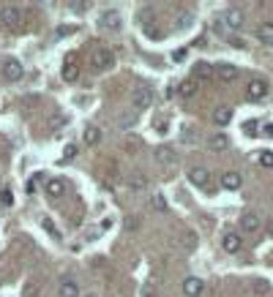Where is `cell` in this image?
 <instances>
[{"label":"cell","instance_id":"8992f818","mask_svg":"<svg viewBox=\"0 0 273 297\" xmlns=\"http://www.w3.org/2000/svg\"><path fill=\"white\" fill-rule=\"evenodd\" d=\"M189 180H191L194 186H199V188H208L210 172L205 169V166H191V169H189Z\"/></svg>","mask_w":273,"mask_h":297},{"label":"cell","instance_id":"ba28073f","mask_svg":"<svg viewBox=\"0 0 273 297\" xmlns=\"http://www.w3.org/2000/svg\"><path fill=\"white\" fill-rule=\"evenodd\" d=\"M224 25L230 30H241L243 28V11L241 9H227L224 11Z\"/></svg>","mask_w":273,"mask_h":297},{"label":"cell","instance_id":"3957f363","mask_svg":"<svg viewBox=\"0 0 273 297\" xmlns=\"http://www.w3.org/2000/svg\"><path fill=\"white\" fill-rule=\"evenodd\" d=\"M112 63H115V55H112L110 49H96V52H93V66H96L98 71L112 69Z\"/></svg>","mask_w":273,"mask_h":297},{"label":"cell","instance_id":"7402d4cb","mask_svg":"<svg viewBox=\"0 0 273 297\" xmlns=\"http://www.w3.org/2000/svg\"><path fill=\"white\" fill-rule=\"evenodd\" d=\"M210 74H213V69L208 63H197L194 66V82L199 79V82H205V79H210Z\"/></svg>","mask_w":273,"mask_h":297},{"label":"cell","instance_id":"cb8c5ba5","mask_svg":"<svg viewBox=\"0 0 273 297\" xmlns=\"http://www.w3.org/2000/svg\"><path fill=\"white\" fill-rule=\"evenodd\" d=\"M77 77H79V69H77L74 63H66L63 66V79H66V82H74Z\"/></svg>","mask_w":273,"mask_h":297},{"label":"cell","instance_id":"d6a6232c","mask_svg":"<svg viewBox=\"0 0 273 297\" xmlns=\"http://www.w3.org/2000/svg\"><path fill=\"white\" fill-rule=\"evenodd\" d=\"M101 232H104L101 226H98V229H88V234H85V237H88V240H93V237H98V234H101Z\"/></svg>","mask_w":273,"mask_h":297},{"label":"cell","instance_id":"5bb4252c","mask_svg":"<svg viewBox=\"0 0 273 297\" xmlns=\"http://www.w3.org/2000/svg\"><path fill=\"white\" fill-rule=\"evenodd\" d=\"M208 147H210V150H216V153L227 150V147H230V137H227V134H213V137L208 139Z\"/></svg>","mask_w":273,"mask_h":297},{"label":"cell","instance_id":"277c9868","mask_svg":"<svg viewBox=\"0 0 273 297\" xmlns=\"http://www.w3.org/2000/svg\"><path fill=\"white\" fill-rule=\"evenodd\" d=\"M22 14H19V9L14 6H6V9H0V25H6V28H17Z\"/></svg>","mask_w":273,"mask_h":297},{"label":"cell","instance_id":"74e56055","mask_svg":"<svg viewBox=\"0 0 273 297\" xmlns=\"http://www.w3.org/2000/svg\"><path fill=\"white\" fill-rule=\"evenodd\" d=\"M268 234L273 237V221H268Z\"/></svg>","mask_w":273,"mask_h":297},{"label":"cell","instance_id":"4fadbf2b","mask_svg":"<svg viewBox=\"0 0 273 297\" xmlns=\"http://www.w3.org/2000/svg\"><path fill=\"white\" fill-rule=\"evenodd\" d=\"M222 186L227 188V191H238V188L243 186V177L238 172H224L222 174Z\"/></svg>","mask_w":273,"mask_h":297},{"label":"cell","instance_id":"4316f807","mask_svg":"<svg viewBox=\"0 0 273 297\" xmlns=\"http://www.w3.org/2000/svg\"><path fill=\"white\" fill-rule=\"evenodd\" d=\"M0 202H3L6 207H11V205H14V194H11V188H9V186H6L3 191H0Z\"/></svg>","mask_w":273,"mask_h":297},{"label":"cell","instance_id":"8d00e7d4","mask_svg":"<svg viewBox=\"0 0 273 297\" xmlns=\"http://www.w3.org/2000/svg\"><path fill=\"white\" fill-rule=\"evenodd\" d=\"M262 134H265V137H273V123H265L262 126Z\"/></svg>","mask_w":273,"mask_h":297},{"label":"cell","instance_id":"5b68a950","mask_svg":"<svg viewBox=\"0 0 273 297\" xmlns=\"http://www.w3.org/2000/svg\"><path fill=\"white\" fill-rule=\"evenodd\" d=\"M131 104H134V109H148L153 104V93L148 87H139V90H134V96H131Z\"/></svg>","mask_w":273,"mask_h":297},{"label":"cell","instance_id":"603a6c76","mask_svg":"<svg viewBox=\"0 0 273 297\" xmlns=\"http://www.w3.org/2000/svg\"><path fill=\"white\" fill-rule=\"evenodd\" d=\"M98 139H101V131H98L96 126H88V128H85V142H88V145H96Z\"/></svg>","mask_w":273,"mask_h":297},{"label":"cell","instance_id":"6da1fadb","mask_svg":"<svg viewBox=\"0 0 273 297\" xmlns=\"http://www.w3.org/2000/svg\"><path fill=\"white\" fill-rule=\"evenodd\" d=\"M246 96H249V101H262L265 96H268V82L265 79H251L249 87H246Z\"/></svg>","mask_w":273,"mask_h":297},{"label":"cell","instance_id":"30bf717a","mask_svg":"<svg viewBox=\"0 0 273 297\" xmlns=\"http://www.w3.org/2000/svg\"><path fill=\"white\" fill-rule=\"evenodd\" d=\"M259 226H262V221H259V215H257V213H246L243 218H241V229H243L246 234L259 232Z\"/></svg>","mask_w":273,"mask_h":297},{"label":"cell","instance_id":"f1b7e54d","mask_svg":"<svg viewBox=\"0 0 273 297\" xmlns=\"http://www.w3.org/2000/svg\"><path fill=\"white\" fill-rule=\"evenodd\" d=\"M63 156H66V158H74V156H77V145H74V142H69V145L63 147Z\"/></svg>","mask_w":273,"mask_h":297},{"label":"cell","instance_id":"ac0fdd59","mask_svg":"<svg viewBox=\"0 0 273 297\" xmlns=\"http://www.w3.org/2000/svg\"><path fill=\"white\" fill-rule=\"evenodd\" d=\"M257 38L262 44H273V22H262L257 28Z\"/></svg>","mask_w":273,"mask_h":297},{"label":"cell","instance_id":"52a82bcc","mask_svg":"<svg viewBox=\"0 0 273 297\" xmlns=\"http://www.w3.org/2000/svg\"><path fill=\"white\" fill-rule=\"evenodd\" d=\"M22 66H19V60H6L3 63V77L9 79V82H19L22 79Z\"/></svg>","mask_w":273,"mask_h":297},{"label":"cell","instance_id":"484cf974","mask_svg":"<svg viewBox=\"0 0 273 297\" xmlns=\"http://www.w3.org/2000/svg\"><path fill=\"white\" fill-rule=\"evenodd\" d=\"M257 158H259V164H262L265 169H273V153H270V150H262V153H257Z\"/></svg>","mask_w":273,"mask_h":297},{"label":"cell","instance_id":"e575fe53","mask_svg":"<svg viewBox=\"0 0 273 297\" xmlns=\"http://www.w3.org/2000/svg\"><path fill=\"white\" fill-rule=\"evenodd\" d=\"M246 131H249L251 137H254V131H257V120H249V123H246Z\"/></svg>","mask_w":273,"mask_h":297},{"label":"cell","instance_id":"ffe728a7","mask_svg":"<svg viewBox=\"0 0 273 297\" xmlns=\"http://www.w3.org/2000/svg\"><path fill=\"white\" fill-rule=\"evenodd\" d=\"M194 93H197V82H194V79H186V82L178 85V96H181V98H191Z\"/></svg>","mask_w":273,"mask_h":297},{"label":"cell","instance_id":"7a4b0ae2","mask_svg":"<svg viewBox=\"0 0 273 297\" xmlns=\"http://www.w3.org/2000/svg\"><path fill=\"white\" fill-rule=\"evenodd\" d=\"M205 292V281L197 278V275H189V278L183 281V294L186 297H199Z\"/></svg>","mask_w":273,"mask_h":297},{"label":"cell","instance_id":"44dd1931","mask_svg":"<svg viewBox=\"0 0 273 297\" xmlns=\"http://www.w3.org/2000/svg\"><path fill=\"white\" fill-rule=\"evenodd\" d=\"M129 188H131V191H145V188H148V177H145V174H131V177H129Z\"/></svg>","mask_w":273,"mask_h":297},{"label":"cell","instance_id":"4dcf8cb0","mask_svg":"<svg viewBox=\"0 0 273 297\" xmlns=\"http://www.w3.org/2000/svg\"><path fill=\"white\" fill-rule=\"evenodd\" d=\"M38 294V283H28V289H25V297H36Z\"/></svg>","mask_w":273,"mask_h":297},{"label":"cell","instance_id":"d4e9b609","mask_svg":"<svg viewBox=\"0 0 273 297\" xmlns=\"http://www.w3.org/2000/svg\"><path fill=\"white\" fill-rule=\"evenodd\" d=\"M150 207H153L156 213H164V210H167V199H164L161 194H156V197L150 199Z\"/></svg>","mask_w":273,"mask_h":297},{"label":"cell","instance_id":"8fae6325","mask_svg":"<svg viewBox=\"0 0 273 297\" xmlns=\"http://www.w3.org/2000/svg\"><path fill=\"white\" fill-rule=\"evenodd\" d=\"M121 22H123L121 11H104V14H101V25H104L106 30H121L123 28Z\"/></svg>","mask_w":273,"mask_h":297},{"label":"cell","instance_id":"f546056e","mask_svg":"<svg viewBox=\"0 0 273 297\" xmlns=\"http://www.w3.org/2000/svg\"><path fill=\"white\" fill-rule=\"evenodd\" d=\"M254 292L257 294H265V292H268V281H257L254 283Z\"/></svg>","mask_w":273,"mask_h":297},{"label":"cell","instance_id":"f35d334b","mask_svg":"<svg viewBox=\"0 0 273 297\" xmlns=\"http://www.w3.org/2000/svg\"><path fill=\"white\" fill-rule=\"evenodd\" d=\"M85 297H98V294H93V292H90V294H85Z\"/></svg>","mask_w":273,"mask_h":297},{"label":"cell","instance_id":"83f0119b","mask_svg":"<svg viewBox=\"0 0 273 297\" xmlns=\"http://www.w3.org/2000/svg\"><path fill=\"white\" fill-rule=\"evenodd\" d=\"M44 229H46V232H49V234H52V237H55V240H61V232H58V226H55V224H52V221H49V218H46V221H44Z\"/></svg>","mask_w":273,"mask_h":297},{"label":"cell","instance_id":"1f68e13d","mask_svg":"<svg viewBox=\"0 0 273 297\" xmlns=\"http://www.w3.org/2000/svg\"><path fill=\"white\" fill-rule=\"evenodd\" d=\"M191 22V14H181V19H178V28H189Z\"/></svg>","mask_w":273,"mask_h":297},{"label":"cell","instance_id":"e0dca14e","mask_svg":"<svg viewBox=\"0 0 273 297\" xmlns=\"http://www.w3.org/2000/svg\"><path fill=\"white\" fill-rule=\"evenodd\" d=\"M58 294H61V297H79V286H77V281L66 278V281L61 283V289H58Z\"/></svg>","mask_w":273,"mask_h":297},{"label":"cell","instance_id":"2e32d148","mask_svg":"<svg viewBox=\"0 0 273 297\" xmlns=\"http://www.w3.org/2000/svg\"><path fill=\"white\" fill-rule=\"evenodd\" d=\"M230 120H232V109H230V106H219V109L213 112V123H216V126H230Z\"/></svg>","mask_w":273,"mask_h":297},{"label":"cell","instance_id":"d590c367","mask_svg":"<svg viewBox=\"0 0 273 297\" xmlns=\"http://www.w3.org/2000/svg\"><path fill=\"white\" fill-rule=\"evenodd\" d=\"M183 57H186V49H178V52H175V55H172V60H175V63H181V60H183Z\"/></svg>","mask_w":273,"mask_h":297},{"label":"cell","instance_id":"9c48e42d","mask_svg":"<svg viewBox=\"0 0 273 297\" xmlns=\"http://www.w3.org/2000/svg\"><path fill=\"white\" fill-rule=\"evenodd\" d=\"M241 246H243V240H241V234H238V232H227L222 237V248L227 254H238V251H241Z\"/></svg>","mask_w":273,"mask_h":297},{"label":"cell","instance_id":"d6986e66","mask_svg":"<svg viewBox=\"0 0 273 297\" xmlns=\"http://www.w3.org/2000/svg\"><path fill=\"white\" fill-rule=\"evenodd\" d=\"M219 79H222V82H232V79H238V69H235V66H230V63L219 66Z\"/></svg>","mask_w":273,"mask_h":297},{"label":"cell","instance_id":"7c38bea8","mask_svg":"<svg viewBox=\"0 0 273 297\" xmlns=\"http://www.w3.org/2000/svg\"><path fill=\"white\" fill-rule=\"evenodd\" d=\"M156 164H161V166H172V164H175V150H172L170 145L156 147Z\"/></svg>","mask_w":273,"mask_h":297},{"label":"cell","instance_id":"836d02e7","mask_svg":"<svg viewBox=\"0 0 273 297\" xmlns=\"http://www.w3.org/2000/svg\"><path fill=\"white\" fill-rule=\"evenodd\" d=\"M230 44L235 46V49H243V46H246V44H243V38H235V36L230 38Z\"/></svg>","mask_w":273,"mask_h":297},{"label":"cell","instance_id":"9a60e30c","mask_svg":"<svg viewBox=\"0 0 273 297\" xmlns=\"http://www.w3.org/2000/svg\"><path fill=\"white\" fill-rule=\"evenodd\" d=\"M46 194H49V197H63V194H66V183L61 177H49V180H46Z\"/></svg>","mask_w":273,"mask_h":297}]
</instances>
